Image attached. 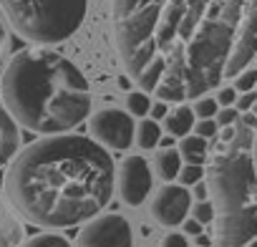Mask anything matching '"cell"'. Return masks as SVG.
Wrapping results in <instances>:
<instances>
[{"label":"cell","instance_id":"cell-1","mask_svg":"<svg viewBox=\"0 0 257 247\" xmlns=\"http://www.w3.org/2000/svg\"><path fill=\"white\" fill-rule=\"evenodd\" d=\"M113 41L142 91L184 103L257 58V0H113Z\"/></svg>","mask_w":257,"mask_h":247},{"label":"cell","instance_id":"cell-2","mask_svg":"<svg viewBox=\"0 0 257 247\" xmlns=\"http://www.w3.org/2000/svg\"><path fill=\"white\" fill-rule=\"evenodd\" d=\"M113 182V159L98 142L53 134L13 157L6 197L33 224L73 227L93 219L108 204Z\"/></svg>","mask_w":257,"mask_h":247},{"label":"cell","instance_id":"cell-3","mask_svg":"<svg viewBox=\"0 0 257 247\" xmlns=\"http://www.w3.org/2000/svg\"><path fill=\"white\" fill-rule=\"evenodd\" d=\"M6 108L36 134H66L91 113V88L81 68L51 48H26L0 78Z\"/></svg>","mask_w":257,"mask_h":247},{"label":"cell","instance_id":"cell-4","mask_svg":"<svg viewBox=\"0 0 257 247\" xmlns=\"http://www.w3.org/2000/svg\"><path fill=\"white\" fill-rule=\"evenodd\" d=\"M214 204V247H257V167L254 129L237 124L232 142L214 149L207 167Z\"/></svg>","mask_w":257,"mask_h":247},{"label":"cell","instance_id":"cell-5","mask_svg":"<svg viewBox=\"0 0 257 247\" xmlns=\"http://www.w3.org/2000/svg\"><path fill=\"white\" fill-rule=\"evenodd\" d=\"M0 8L18 36L38 46H53L81 28L88 0H0Z\"/></svg>","mask_w":257,"mask_h":247},{"label":"cell","instance_id":"cell-6","mask_svg":"<svg viewBox=\"0 0 257 247\" xmlns=\"http://www.w3.org/2000/svg\"><path fill=\"white\" fill-rule=\"evenodd\" d=\"M91 137L93 142H98L103 149H116V152H123L134 144V134H137V127H134V118L128 111H121V108H101L91 116Z\"/></svg>","mask_w":257,"mask_h":247},{"label":"cell","instance_id":"cell-7","mask_svg":"<svg viewBox=\"0 0 257 247\" xmlns=\"http://www.w3.org/2000/svg\"><path fill=\"white\" fill-rule=\"evenodd\" d=\"M134 234L121 214H96L78 232V247H132Z\"/></svg>","mask_w":257,"mask_h":247},{"label":"cell","instance_id":"cell-8","mask_svg":"<svg viewBox=\"0 0 257 247\" xmlns=\"http://www.w3.org/2000/svg\"><path fill=\"white\" fill-rule=\"evenodd\" d=\"M152 192V169L144 157H126L118 167V194L128 207H139Z\"/></svg>","mask_w":257,"mask_h":247},{"label":"cell","instance_id":"cell-9","mask_svg":"<svg viewBox=\"0 0 257 247\" xmlns=\"http://www.w3.org/2000/svg\"><path fill=\"white\" fill-rule=\"evenodd\" d=\"M189 209H192V194L184 184H164L152 202V217L164 227L182 224Z\"/></svg>","mask_w":257,"mask_h":247},{"label":"cell","instance_id":"cell-10","mask_svg":"<svg viewBox=\"0 0 257 247\" xmlns=\"http://www.w3.org/2000/svg\"><path fill=\"white\" fill-rule=\"evenodd\" d=\"M26 237L23 219L8 197L0 194V247H21Z\"/></svg>","mask_w":257,"mask_h":247},{"label":"cell","instance_id":"cell-11","mask_svg":"<svg viewBox=\"0 0 257 247\" xmlns=\"http://www.w3.org/2000/svg\"><path fill=\"white\" fill-rule=\"evenodd\" d=\"M18 147H21L18 121L11 116L6 106H0V169L8 162H13V157L18 154Z\"/></svg>","mask_w":257,"mask_h":247},{"label":"cell","instance_id":"cell-12","mask_svg":"<svg viewBox=\"0 0 257 247\" xmlns=\"http://www.w3.org/2000/svg\"><path fill=\"white\" fill-rule=\"evenodd\" d=\"M194 118H197V116H194L192 106L182 103V106L172 108V111L164 116V129L169 132V137L184 139V137H189L192 129H194Z\"/></svg>","mask_w":257,"mask_h":247},{"label":"cell","instance_id":"cell-13","mask_svg":"<svg viewBox=\"0 0 257 247\" xmlns=\"http://www.w3.org/2000/svg\"><path fill=\"white\" fill-rule=\"evenodd\" d=\"M179 154H182V159H184L187 164H199V167H204V162H207V157H209V144H207V139H202V137H197V134H189V137H184V139L179 142Z\"/></svg>","mask_w":257,"mask_h":247},{"label":"cell","instance_id":"cell-14","mask_svg":"<svg viewBox=\"0 0 257 247\" xmlns=\"http://www.w3.org/2000/svg\"><path fill=\"white\" fill-rule=\"evenodd\" d=\"M182 154H179V149H162L159 154H157V174L164 179V182H172V179H177L179 177V172H182Z\"/></svg>","mask_w":257,"mask_h":247},{"label":"cell","instance_id":"cell-15","mask_svg":"<svg viewBox=\"0 0 257 247\" xmlns=\"http://www.w3.org/2000/svg\"><path fill=\"white\" fill-rule=\"evenodd\" d=\"M134 139H137V144H139L142 149H154V147H159V142H162V127H159V121H154V118H142L139 127H137Z\"/></svg>","mask_w":257,"mask_h":247},{"label":"cell","instance_id":"cell-16","mask_svg":"<svg viewBox=\"0 0 257 247\" xmlns=\"http://www.w3.org/2000/svg\"><path fill=\"white\" fill-rule=\"evenodd\" d=\"M126 108L132 116H147L152 111V101L147 91H132L126 96Z\"/></svg>","mask_w":257,"mask_h":247},{"label":"cell","instance_id":"cell-17","mask_svg":"<svg viewBox=\"0 0 257 247\" xmlns=\"http://www.w3.org/2000/svg\"><path fill=\"white\" fill-rule=\"evenodd\" d=\"M21 247H71L66 237L61 234H51V232H43V234H36L31 239H26Z\"/></svg>","mask_w":257,"mask_h":247},{"label":"cell","instance_id":"cell-18","mask_svg":"<svg viewBox=\"0 0 257 247\" xmlns=\"http://www.w3.org/2000/svg\"><path fill=\"white\" fill-rule=\"evenodd\" d=\"M192 111H194V116H197V118H214V116H217V111H219V103H217V98L199 96V98H194Z\"/></svg>","mask_w":257,"mask_h":247},{"label":"cell","instance_id":"cell-19","mask_svg":"<svg viewBox=\"0 0 257 247\" xmlns=\"http://www.w3.org/2000/svg\"><path fill=\"white\" fill-rule=\"evenodd\" d=\"M204 177H207V169L199 167V164H184L182 172H179V182H182L184 187H194V184L202 182Z\"/></svg>","mask_w":257,"mask_h":247},{"label":"cell","instance_id":"cell-20","mask_svg":"<svg viewBox=\"0 0 257 247\" xmlns=\"http://www.w3.org/2000/svg\"><path fill=\"white\" fill-rule=\"evenodd\" d=\"M234 88H237V93L254 91V88H257V68H244V71L234 78Z\"/></svg>","mask_w":257,"mask_h":247},{"label":"cell","instance_id":"cell-21","mask_svg":"<svg viewBox=\"0 0 257 247\" xmlns=\"http://www.w3.org/2000/svg\"><path fill=\"white\" fill-rule=\"evenodd\" d=\"M239 116H242V113H239L234 106H224V108L217 111L214 121H217L219 129H224V127H234V124H239Z\"/></svg>","mask_w":257,"mask_h":247},{"label":"cell","instance_id":"cell-22","mask_svg":"<svg viewBox=\"0 0 257 247\" xmlns=\"http://www.w3.org/2000/svg\"><path fill=\"white\" fill-rule=\"evenodd\" d=\"M194 219L202 222V224H212V222H214V204H212V199L197 202V207H194Z\"/></svg>","mask_w":257,"mask_h":247},{"label":"cell","instance_id":"cell-23","mask_svg":"<svg viewBox=\"0 0 257 247\" xmlns=\"http://www.w3.org/2000/svg\"><path fill=\"white\" fill-rule=\"evenodd\" d=\"M217 132H219V127H217L214 118H199L194 124V134L202 137V139H212V137H217Z\"/></svg>","mask_w":257,"mask_h":247},{"label":"cell","instance_id":"cell-24","mask_svg":"<svg viewBox=\"0 0 257 247\" xmlns=\"http://www.w3.org/2000/svg\"><path fill=\"white\" fill-rule=\"evenodd\" d=\"M254 103H257V91H244V93H239L237 96V111L239 113H247V111H252L254 108Z\"/></svg>","mask_w":257,"mask_h":247},{"label":"cell","instance_id":"cell-25","mask_svg":"<svg viewBox=\"0 0 257 247\" xmlns=\"http://www.w3.org/2000/svg\"><path fill=\"white\" fill-rule=\"evenodd\" d=\"M217 103L224 108V106H234L237 103V88L234 86H224L217 91Z\"/></svg>","mask_w":257,"mask_h":247},{"label":"cell","instance_id":"cell-26","mask_svg":"<svg viewBox=\"0 0 257 247\" xmlns=\"http://www.w3.org/2000/svg\"><path fill=\"white\" fill-rule=\"evenodd\" d=\"M162 247H189V242H187V234H182V232H169V234L162 239Z\"/></svg>","mask_w":257,"mask_h":247},{"label":"cell","instance_id":"cell-27","mask_svg":"<svg viewBox=\"0 0 257 247\" xmlns=\"http://www.w3.org/2000/svg\"><path fill=\"white\" fill-rule=\"evenodd\" d=\"M152 116H154V121H159V118H164L167 113H169V108H167V101H162V98H157V103H152V111H149Z\"/></svg>","mask_w":257,"mask_h":247},{"label":"cell","instance_id":"cell-28","mask_svg":"<svg viewBox=\"0 0 257 247\" xmlns=\"http://www.w3.org/2000/svg\"><path fill=\"white\" fill-rule=\"evenodd\" d=\"M182 224H184V232H187V234H194V237H199V234H202V227H204V224L197 222L194 217H192V219H184Z\"/></svg>","mask_w":257,"mask_h":247},{"label":"cell","instance_id":"cell-29","mask_svg":"<svg viewBox=\"0 0 257 247\" xmlns=\"http://www.w3.org/2000/svg\"><path fill=\"white\" fill-rule=\"evenodd\" d=\"M194 197H197V202H204V199H209V184H207L204 179L194 184Z\"/></svg>","mask_w":257,"mask_h":247},{"label":"cell","instance_id":"cell-30","mask_svg":"<svg viewBox=\"0 0 257 247\" xmlns=\"http://www.w3.org/2000/svg\"><path fill=\"white\" fill-rule=\"evenodd\" d=\"M8 48V31H6V23L0 18V61H3V53Z\"/></svg>","mask_w":257,"mask_h":247},{"label":"cell","instance_id":"cell-31","mask_svg":"<svg viewBox=\"0 0 257 247\" xmlns=\"http://www.w3.org/2000/svg\"><path fill=\"white\" fill-rule=\"evenodd\" d=\"M159 144H162L164 149H169V147H172L174 142H172V137H162V142H159Z\"/></svg>","mask_w":257,"mask_h":247},{"label":"cell","instance_id":"cell-32","mask_svg":"<svg viewBox=\"0 0 257 247\" xmlns=\"http://www.w3.org/2000/svg\"><path fill=\"white\" fill-rule=\"evenodd\" d=\"M254 167H257V134H254Z\"/></svg>","mask_w":257,"mask_h":247},{"label":"cell","instance_id":"cell-33","mask_svg":"<svg viewBox=\"0 0 257 247\" xmlns=\"http://www.w3.org/2000/svg\"><path fill=\"white\" fill-rule=\"evenodd\" d=\"M252 113H254V116H257V103H254V108H252Z\"/></svg>","mask_w":257,"mask_h":247},{"label":"cell","instance_id":"cell-34","mask_svg":"<svg viewBox=\"0 0 257 247\" xmlns=\"http://www.w3.org/2000/svg\"><path fill=\"white\" fill-rule=\"evenodd\" d=\"M254 61H257V58H254Z\"/></svg>","mask_w":257,"mask_h":247}]
</instances>
